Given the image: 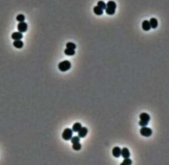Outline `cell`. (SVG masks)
Wrapping results in <instances>:
<instances>
[{"mask_svg": "<svg viewBox=\"0 0 169 165\" xmlns=\"http://www.w3.org/2000/svg\"><path fill=\"white\" fill-rule=\"evenodd\" d=\"M116 4L115 1H109L106 4V13L109 15H113L115 13L116 9Z\"/></svg>", "mask_w": 169, "mask_h": 165, "instance_id": "cell-1", "label": "cell"}, {"mask_svg": "<svg viewBox=\"0 0 169 165\" xmlns=\"http://www.w3.org/2000/svg\"><path fill=\"white\" fill-rule=\"evenodd\" d=\"M149 23H150L151 27L152 28H153V29H155V28H157V27H158V20H157V19H155V18H151L150 20H149Z\"/></svg>", "mask_w": 169, "mask_h": 165, "instance_id": "cell-12", "label": "cell"}, {"mask_svg": "<svg viewBox=\"0 0 169 165\" xmlns=\"http://www.w3.org/2000/svg\"><path fill=\"white\" fill-rule=\"evenodd\" d=\"M151 27L150 25V23L149 21L148 20H144V21L142 22V29L145 31H148L151 29Z\"/></svg>", "mask_w": 169, "mask_h": 165, "instance_id": "cell-8", "label": "cell"}, {"mask_svg": "<svg viewBox=\"0 0 169 165\" xmlns=\"http://www.w3.org/2000/svg\"><path fill=\"white\" fill-rule=\"evenodd\" d=\"M88 133V130L86 127H81L80 130L78 131V136L79 138H84L86 137V136L87 135Z\"/></svg>", "mask_w": 169, "mask_h": 165, "instance_id": "cell-6", "label": "cell"}, {"mask_svg": "<svg viewBox=\"0 0 169 165\" xmlns=\"http://www.w3.org/2000/svg\"><path fill=\"white\" fill-rule=\"evenodd\" d=\"M140 133L142 136H144V137H149L152 135V130L150 128L146 127H142L140 130Z\"/></svg>", "mask_w": 169, "mask_h": 165, "instance_id": "cell-4", "label": "cell"}, {"mask_svg": "<svg viewBox=\"0 0 169 165\" xmlns=\"http://www.w3.org/2000/svg\"><path fill=\"white\" fill-rule=\"evenodd\" d=\"M139 117L140 118V120L144 121L149 122L151 119L150 116L147 113H142L139 116Z\"/></svg>", "mask_w": 169, "mask_h": 165, "instance_id": "cell-11", "label": "cell"}, {"mask_svg": "<svg viewBox=\"0 0 169 165\" xmlns=\"http://www.w3.org/2000/svg\"><path fill=\"white\" fill-rule=\"evenodd\" d=\"M71 142L72 144H75V143H78L80 142V138L79 136H74V137L71 138Z\"/></svg>", "mask_w": 169, "mask_h": 165, "instance_id": "cell-22", "label": "cell"}, {"mask_svg": "<svg viewBox=\"0 0 169 165\" xmlns=\"http://www.w3.org/2000/svg\"><path fill=\"white\" fill-rule=\"evenodd\" d=\"M72 148H73V149H74V150H75V151H79V150H80V149H81L82 145H81V144H80L79 142L75 143V144H73Z\"/></svg>", "mask_w": 169, "mask_h": 165, "instance_id": "cell-17", "label": "cell"}, {"mask_svg": "<svg viewBox=\"0 0 169 165\" xmlns=\"http://www.w3.org/2000/svg\"><path fill=\"white\" fill-rule=\"evenodd\" d=\"M132 165V160L129 158H125L121 163V165Z\"/></svg>", "mask_w": 169, "mask_h": 165, "instance_id": "cell-19", "label": "cell"}, {"mask_svg": "<svg viewBox=\"0 0 169 165\" xmlns=\"http://www.w3.org/2000/svg\"><path fill=\"white\" fill-rule=\"evenodd\" d=\"M71 63L69 61L66 60V61H63L59 63L58 69L61 72H65L68 71V70H70V68H71Z\"/></svg>", "mask_w": 169, "mask_h": 165, "instance_id": "cell-2", "label": "cell"}, {"mask_svg": "<svg viewBox=\"0 0 169 165\" xmlns=\"http://www.w3.org/2000/svg\"><path fill=\"white\" fill-rule=\"evenodd\" d=\"M17 29L20 33H25L28 29V25L25 22H19L17 25Z\"/></svg>", "mask_w": 169, "mask_h": 165, "instance_id": "cell-5", "label": "cell"}, {"mask_svg": "<svg viewBox=\"0 0 169 165\" xmlns=\"http://www.w3.org/2000/svg\"><path fill=\"white\" fill-rule=\"evenodd\" d=\"M93 11H94V13L95 14V15H98V16H101V15H102L103 14V10H102L101 9H100L97 6H95L94 7Z\"/></svg>", "mask_w": 169, "mask_h": 165, "instance_id": "cell-15", "label": "cell"}, {"mask_svg": "<svg viewBox=\"0 0 169 165\" xmlns=\"http://www.w3.org/2000/svg\"><path fill=\"white\" fill-rule=\"evenodd\" d=\"M23 37V34L20 32H15L11 34V38L15 40H21Z\"/></svg>", "mask_w": 169, "mask_h": 165, "instance_id": "cell-10", "label": "cell"}, {"mask_svg": "<svg viewBox=\"0 0 169 165\" xmlns=\"http://www.w3.org/2000/svg\"><path fill=\"white\" fill-rule=\"evenodd\" d=\"M66 47L68 49H71L75 50L76 48V45L75 43H72V42H68L66 44Z\"/></svg>", "mask_w": 169, "mask_h": 165, "instance_id": "cell-21", "label": "cell"}, {"mask_svg": "<svg viewBox=\"0 0 169 165\" xmlns=\"http://www.w3.org/2000/svg\"><path fill=\"white\" fill-rule=\"evenodd\" d=\"M13 46L17 49H20L24 46V42L21 40H15L13 42Z\"/></svg>", "mask_w": 169, "mask_h": 165, "instance_id": "cell-13", "label": "cell"}, {"mask_svg": "<svg viewBox=\"0 0 169 165\" xmlns=\"http://www.w3.org/2000/svg\"><path fill=\"white\" fill-rule=\"evenodd\" d=\"M123 158H129L130 157V152L127 148H124L121 149V154Z\"/></svg>", "mask_w": 169, "mask_h": 165, "instance_id": "cell-9", "label": "cell"}, {"mask_svg": "<svg viewBox=\"0 0 169 165\" xmlns=\"http://www.w3.org/2000/svg\"><path fill=\"white\" fill-rule=\"evenodd\" d=\"M121 149L119 147H116L112 149V154L116 158H118L121 156Z\"/></svg>", "mask_w": 169, "mask_h": 165, "instance_id": "cell-7", "label": "cell"}, {"mask_svg": "<svg viewBox=\"0 0 169 165\" xmlns=\"http://www.w3.org/2000/svg\"><path fill=\"white\" fill-rule=\"evenodd\" d=\"M16 20L17 21L19 22H24L25 20V17L24 15L22 14H20L16 16Z\"/></svg>", "mask_w": 169, "mask_h": 165, "instance_id": "cell-20", "label": "cell"}, {"mask_svg": "<svg viewBox=\"0 0 169 165\" xmlns=\"http://www.w3.org/2000/svg\"><path fill=\"white\" fill-rule=\"evenodd\" d=\"M82 127V124L80 123V122H76L75 124H74V125L72 127V131H74V132H78V131L81 128V127Z\"/></svg>", "mask_w": 169, "mask_h": 165, "instance_id": "cell-14", "label": "cell"}, {"mask_svg": "<svg viewBox=\"0 0 169 165\" xmlns=\"http://www.w3.org/2000/svg\"><path fill=\"white\" fill-rule=\"evenodd\" d=\"M148 122H147V121H144L140 120V121H139V126H142V127H146V126H148Z\"/></svg>", "mask_w": 169, "mask_h": 165, "instance_id": "cell-23", "label": "cell"}, {"mask_svg": "<svg viewBox=\"0 0 169 165\" xmlns=\"http://www.w3.org/2000/svg\"><path fill=\"white\" fill-rule=\"evenodd\" d=\"M73 132L72 130L69 128H67L64 130L62 134V137L63 139L66 140H69L71 139L73 136Z\"/></svg>", "mask_w": 169, "mask_h": 165, "instance_id": "cell-3", "label": "cell"}, {"mask_svg": "<svg viewBox=\"0 0 169 165\" xmlns=\"http://www.w3.org/2000/svg\"><path fill=\"white\" fill-rule=\"evenodd\" d=\"M64 53L65 54L68 56H73L75 54V51L74 49H68V48H66V49L64 50Z\"/></svg>", "mask_w": 169, "mask_h": 165, "instance_id": "cell-16", "label": "cell"}, {"mask_svg": "<svg viewBox=\"0 0 169 165\" xmlns=\"http://www.w3.org/2000/svg\"><path fill=\"white\" fill-rule=\"evenodd\" d=\"M97 6L102 10H105L106 8V4L103 1H99L97 2Z\"/></svg>", "mask_w": 169, "mask_h": 165, "instance_id": "cell-18", "label": "cell"}]
</instances>
